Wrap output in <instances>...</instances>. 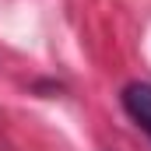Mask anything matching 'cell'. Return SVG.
Here are the masks:
<instances>
[{
    "mask_svg": "<svg viewBox=\"0 0 151 151\" xmlns=\"http://www.w3.org/2000/svg\"><path fill=\"white\" fill-rule=\"evenodd\" d=\"M123 109L127 116L151 137V84L148 81H130L123 88Z\"/></svg>",
    "mask_w": 151,
    "mask_h": 151,
    "instance_id": "6da1fadb",
    "label": "cell"
}]
</instances>
